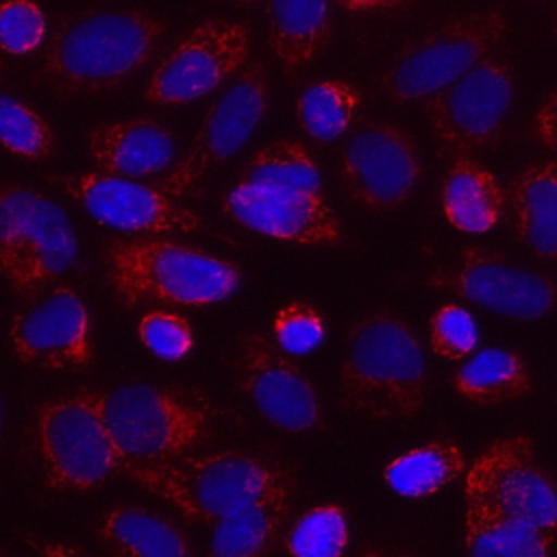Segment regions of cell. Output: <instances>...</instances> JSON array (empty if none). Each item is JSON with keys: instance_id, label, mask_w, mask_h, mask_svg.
<instances>
[{"instance_id": "cell-1", "label": "cell", "mask_w": 557, "mask_h": 557, "mask_svg": "<svg viewBox=\"0 0 557 557\" xmlns=\"http://www.w3.org/2000/svg\"><path fill=\"white\" fill-rule=\"evenodd\" d=\"M342 405L368 420H411L426 400V359L411 326L392 311L359 318L339 368Z\"/></svg>"}, {"instance_id": "cell-2", "label": "cell", "mask_w": 557, "mask_h": 557, "mask_svg": "<svg viewBox=\"0 0 557 557\" xmlns=\"http://www.w3.org/2000/svg\"><path fill=\"white\" fill-rule=\"evenodd\" d=\"M163 33V22L135 9L74 15L54 30L41 76L59 98L113 89L154 54Z\"/></svg>"}, {"instance_id": "cell-3", "label": "cell", "mask_w": 557, "mask_h": 557, "mask_svg": "<svg viewBox=\"0 0 557 557\" xmlns=\"http://www.w3.org/2000/svg\"><path fill=\"white\" fill-rule=\"evenodd\" d=\"M117 461H159L191 453L215 435L220 409L200 389L128 383L94 392Z\"/></svg>"}, {"instance_id": "cell-4", "label": "cell", "mask_w": 557, "mask_h": 557, "mask_svg": "<svg viewBox=\"0 0 557 557\" xmlns=\"http://www.w3.org/2000/svg\"><path fill=\"white\" fill-rule=\"evenodd\" d=\"M104 278L126 307L165 302L207 307L228 298L242 274L231 261L159 235L113 239L104 250Z\"/></svg>"}, {"instance_id": "cell-5", "label": "cell", "mask_w": 557, "mask_h": 557, "mask_svg": "<svg viewBox=\"0 0 557 557\" xmlns=\"http://www.w3.org/2000/svg\"><path fill=\"white\" fill-rule=\"evenodd\" d=\"M115 472L174 505L189 520L218 522L246 505L283 470L252 455L224 450L159 461H117Z\"/></svg>"}, {"instance_id": "cell-6", "label": "cell", "mask_w": 557, "mask_h": 557, "mask_svg": "<svg viewBox=\"0 0 557 557\" xmlns=\"http://www.w3.org/2000/svg\"><path fill=\"white\" fill-rule=\"evenodd\" d=\"M74 259V228L50 196L26 185L0 189V274L13 294H41Z\"/></svg>"}, {"instance_id": "cell-7", "label": "cell", "mask_w": 557, "mask_h": 557, "mask_svg": "<svg viewBox=\"0 0 557 557\" xmlns=\"http://www.w3.org/2000/svg\"><path fill=\"white\" fill-rule=\"evenodd\" d=\"M507 28L509 20L500 7L446 20L407 41L381 74L379 87L398 102L424 100L487 57Z\"/></svg>"}, {"instance_id": "cell-8", "label": "cell", "mask_w": 557, "mask_h": 557, "mask_svg": "<svg viewBox=\"0 0 557 557\" xmlns=\"http://www.w3.org/2000/svg\"><path fill=\"white\" fill-rule=\"evenodd\" d=\"M35 440L50 490H96L115 472V453L94 392L39 403Z\"/></svg>"}, {"instance_id": "cell-9", "label": "cell", "mask_w": 557, "mask_h": 557, "mask_svg": "<svg viewBox=\"0 0 557 557\" xmlns=\"http://www.w3.org/2000/svg\"><path fill=\"white\" fill-rule=\"evenodd\" d=\"M265 107L268 72L261 59H252L209 107L187 152L159 181L157 189L172 200L191 194L246 144Z\"/></svg>"}, {"instance_id": "cell-10", "label": "cell", "mask_w": 557, "mask_h": 557, "mask_svg": "<svg viewBox=\"0 0 557 557\" xmlns=\"http://www.w3.org/2000/svg\"><path fill=\"white\" fill-rule=\"evenodd\" d=\"M513 94L511 67L505 59L487 54L463 76L424 98V111L444 150L468 154L500 137Z\"/></svg>"}, {"instance_id": "cell-11", "label": "cell", "mask_w": 557, "mask_h": 557, "mask_svg": "<svg viewBox=\"0 0 557 557\" xmlns=\"http://www.w3.org/2000/svg\"><path fill=\"white\" fill-rule=\"evenodd\" d=\"M248 50L250 30L244 22H200L157 63L144 98L152 104H183L202 98L244 67Z\"/></svg>"}, {"instance_id": "cell-12", "label": "cell", "mask_w": 557, "mask_h": 557, "mask_svg": "<svg viewBox=\"0 0 557 557\" xmlns=\"http://www.w3.org/2000/svg\"><path fill=\"white\" fill-rule=\"evenodd\" d=\"M426 285L518 320L542 318L555 307V285L546 274L481 246L461 248L455 261L429 274Z\"/></svg>"}, {"instance_id": "cell-13", "label": "cell", "mask_w": 557, "mask_h": 557, "mask_svg": "<svg viewBox=\"0 0 557 557\" xmlns=\"http://www.w3.org/2000/svg\"><path fill=\"white\" fill-rule=\"evenodd\" d=\"M339 174L352 200L372 211H389L409 200L422 163L416 141L400 126L370 122L344 144Z\"/></svg>"}, {"instance_id": "cell-14", "label": "cell", "mask_w": 557, "mask_h": 557, "mask_svg": "<svg viewBox=\"0 0 557 557\" xmlns=\"http://www.w3.org/2000/svg\"><path fill=\"white\" fill-rule=\"evenodd\" d=\"M59 187L100 224L126 235L191 233L200 218L157 187L102 172L59 176Z\"/></svg>"}, {"instance_id": "cell-15", "label": "cell", "mask_w": 557, "mask_h": 557, "mask_svg": "<svg viewBox=\"0 0 557 557\" xmlns=\"http://www.w3.org/2000/svg\"><path fill=\"white\" fill-rule=\"evenodd\" d=\"M11 344L24 363L76 370L94 359L91 324L83 300L65 285L28 298L11 322Z\"/></svg>"}, {"instance_id": "cell-16", "label": "cell", "mask_w": 557, "mask_h": 557, "mask_svg": "<svg viewBox=\"0 0 557 557\" xmlns=\"http://www.w3.org/2000/svg\"><path fill=\"white\" fill-rule=\"evenodd\" d=\"M239 389L272 424L309 431L320 422V403L307 374L261 333L239 337L235 352Z\"/></svg>"}, {"instance_id": "cell-17", "label": "cell", "mask_w": 557, "mask_h": 557, "mask_svg": "<svg viewBox=\"0 0 557 557\" xmlns=\"http://www.w3.org/2000/svg\"><path fill=\"white\" fill-rule=\"evenodd\" d=\"M470 468L509 513L553 537L557 522L555 485L548 472L535 463L527 435L492 442Z\"/></svg>"}, {"instance_id": "cell-18", "label": "cell", "mask_w": 557, "mask_h": 557, "mask_svg": "<svg viewBox=\"0 0 557 557\" xmlns=\"http://www.w3.org/2000/svg\"><path fill=\"white\" fill-rule=\"evenodd\" d=\"M222 211L237 224L294 244H337L342 237L324 196L233 185L222 196Z\"/></svg>"}, {"instance_id": "cell-19", "label": "cell", "mask_w": 557, "mask_h": 557, "mask_svg": "<svg viewBox=\"0 0 557 557\" xmlns=\"http://www.w3.org/2000/svg\"><path fill=\"white\" fill-rule=\"evenodd\" d=\"M87 150L98 172L139 181L174 165L176 137L159 120L128 117L94 126Z\"/></svg>"}, {"instance_id": "cell-20", "label": "cell", "mask_w": 557, "mask_h": 557, "mask_svg": "<svg viewBox=\"0 0 557 557\" xmlns=\"http://www.w3.org/2000/svg\"><path fill=\"white\" fill-rule=\"evenodd\" d=\"M463 498L468 557H548L553 537L509 513L472 468L466 474Z\"/></svg>"}, {"instance_id": "cell-21", "label": "cell", "mask_w": 557, "mask_h": 557, "mask_svg": "<svg viewBox=\"0 0 557 557\" xmlns=\"http://www.w3.org/2000/svg\"><path fill=\"white\" fill-rule=\"evenodd\" d=\"M292 492L281 472L246 505L218 520L207 557H265L289 518Z\"/></svg>"}, {"instance_id": "cell-22", "label": "cell", "mask_w": 557, "mask_h": 557, "mask_svg": "<svg viewBox=\"0 0 557 557\" xmlns=\"http://www.w3.org/2000/svg\"><path fill=\"white\" fill-rule=\"evenodd\" d=\"M507 202L516 239L537 259L557 255V163L546 159L524 168L509 185Z\"/></svg>"}, {"instance_id": "cell-23", "label": "cell", "mask_w": 557, "mask_h": 557, "mask_svg": "<svg viewBox=\"0 0 557 557\" xmlns=\"http://www.w3.org/2000/svg\"><path fill=\"white\" fill-rule=\"evenodd\" d=\"M329 41L326 0H268V46L287 72L315 61Z\"/></svg>"}, {"instance_id": "cell-24", "label": "cell", "mask_w": 557, "mask_h": 557, "mask_svg": "<svg viewBox=\"0 0 557 557\" xmlns=\"http://www.w3.org/2000/svg\"><path fill=\"white\" fill-rule=\"evenodd\" d=\"M446 220L463 233H485L503 215L505 191L494 174L470 154H457L442 181Z\"/></svg>"}, {"instance_id": "cell-25", "label": "cell", "mask_w": 557, "mask_h": 557, "mask_svg": "<svg viewBox=\"0 0 557 557\" xmlns=\"http://www.w3.org/2000/svg\"><path fill=\"white\" fill-rule=\"evenodd\" d=\"M96 535L115 557H191L185 535L172 522L133 505L111 509Z\"/></svg>"}, {"instance_id": "cell-26", "label": "cell", "mask_w": 557, "mask_h": 557, "mask_svg": "<svg viewBox=\"0 0 557 557\" xmlns=\"http://www.w3.org/2000/svg\"><path fill=\"white\" fill-rule=\"evenodd\" d=\"M453 387L474 405H500L531 392L527 361L505 348H483L463 361L453 374Z\"/></svg>"}, {"instance_id": "cell-27", "label": "cell", "mask_w": 557, "mask_h": 557, "mask_svg": "<svg viewBox=\"0 0 557 557\" xmlns=\"http://www.w3.org/2000/svg\"><path fill=\"white\" fill-rule=\"evenodd\" d=\"M235 185L268 191L324 196L315 159L307 152L302 144L292 139L272 141L261 148L246 163Z\"/></svg>"}, {"instance_id": "cell-28", "label": "cell", "mask_w": 557, "mask_h": 557, "mask_svg": "<svg viewBox=\"0 0 557 557\" xmlns=\"http://www.w3.org/2000/svg\"><path fill=\"white\" fill-rule=\"evenodd\" d=\"M466 470L461 448L450 440H435L420 448H411L387 463L385 483L400 496H429Z\"/></svg>"}, {"instance_id": "cell-29", "label": "cell", "mask_w": 557, "mask_h": 557, "mask_svg": "<svg viewBox=\"0 0 557 557\" xmlns=\"http://www.w3.org/2000/svg\"><path fill=\"white\" fill-rule=\"evenodd\" d=\"M359 102V91L348 81L322 78L302 89L296 102V117L309 137L331 141L348 131Z\"/></svg>"}, {"instance_id": "cell-30", "label": "cell", "mask_w": 557, "mask_h": 557, "mask_svg": "<svg viewBox=\"0 0 557 557\" xmlns=\"http://www.w3.org/2000/svg\"><path fill=\"white\" fill-rule=\"evenodd\" d=\"M348 544V524L337 505H318L302 513L285 537L292 557H342Z\"/></svg>"}, {"instance_id": "cell-31", "label": "cell", "mask_w": 557, "mask_h": 557, "mask_svg": "<svg viewBox=\"0 0 557 557\" xmlns=\"http://www.w3.org/2000/svg\"><path fill=\"white\" fill-rule=\"evenodd\" d=\"M0 144L13 154L41 161L54 150V133L26 102L0 94Z\"/></svg>"}, {"instance_id": "cell-32", "label": "cell", "mask_w": 557, "mask_h": 557, "mask_svg": "<svg viewBox=\"0 0 557 557\" xmlns=\"http://www.w3.org/2000/svg\"><path fill=\"white\" fill-rule=\"evenodd\" d=\"M274 339L285 355H307L324 339V322L320 311L305 300L285 305L274 318Z\"/></svg>"}, {"instance_id": "cell-33", "label": "cell", "mask_w": 557, "mask_h": 557, "mask_svg": "<svg viewBox=\"0 0 557 557\" xmlns=\"http://www.w3.org/2000/svg\"><path fill=\"white\" fill-rule=\"evenodd\" d=\"M46 37V17L33 0L0 2V50L26 54L41 46Z\"/></svg>"}, {"instance_id": "cell-34", "label": "cell", "mask_w": 557, "mask_h": 557, "mask_svg": "<svg viewBox=\"0 0 557 557\" xmlns=\"http://www.w3.org/2000/svg\"><path fill=\"white\" fill-rule=\"evenodd\" d=\"M429 333H431L433 352L446 359L466 357L468 352L474 350L479 339L474 315L455 302L442 305L431 315Z\"/></svg>"}, {"instance_id": "cell-35", "label": "cell", "mask_w": 557, "mask_h": 557, "mask_svg": "<svg viewBox=\"0 0 557 557\" xmlns=\"http://www.w3.org/2000/svg\"><path fill=\"white\" fill-rule=\"evenodd\" d=\"M137 331L146 348L168 361L183 359L194 344L189 322L176 311H165V309L148 311L139 320Z\"/></svg>"}, {"instance_id": "cell-36", "label": "cell", "mask_w": 557, "mask_h": 557, "mask_svg": "<svg viewBox=\"0 0 557 557\" xmlns=\"http://www.w3.org/2000/svg\"><path fill=\"white\" fill-rule=\"evenodd\" d=\"M24 544L30 548V553L35 557H96L78 546L52 540V537H44V535H35V533H24L22 535Z\"/></svg>"}, {"instance_id": "cell-37", "label": "cell", "mask_w": 557, "mask_h": 557, "mask_svg": "<svg viewBox=\"0 0 557 557\" xmlns=\"http://www.w3.org/2000/svg\"><path fill=\"white\" fill-rule=\"evenodd\" d=\"M555 113H557V102H555V91H548L544 102H540L533 131L540 144H544L548 150H555Z\"/></svg>"}, {"instance_id": "cell-38", "label": "cell", "mask_w": 557, "mask_h": 557, "mask_svg": "<svg viewBox=\"0 0 557 557\" xmlns=\"http://www.w3.org/2000/svg\"><path fill=\"white\" fill-rule=\"evenodd\" d=\"M335 2L350 13H376V11L400 9L409 0H335Z\"/></svg>"}, {"instance_id": "cell-39", "label": "cell", "mask_w": 557, "mask_h": 557, "mask_svg": "<svg viewBox=\"0 0 557 557\" xmlns=\"http://www.w3.org/2000/svg\"><path fill=\"white\" fill-rule=\"evenodd\" d=\"M361 557H413V555L400 553V550H381V548H372V550H366Z\"/></svg>"}, {"instance_id": "cell-40", "label": "cell", "mask_w": 557, "mask_h": 557, "mask_svg": "<svg viewBox=\"0 0 557 557\" xmlns=\"http://www.w3.org/2000/svg\"><path fill=\"white\" fill-rule=\"evenodd\" d=\"M0 557H7V555H2V553H0Z\"/></svg>"}, {"instance_id": "cell-41", "label": "cell", "mask_w": 557, "mask_h": 557, "mask_svg": "<svg viewBox=\"0 0 557 557\" xmlns=\"http://www.w3.org/2000/svg\"><path fill=\"white\" fill-rule=\"evenodd\" d=\"M0 72H2V65H0Z\"/></svg>"}, {"instance_id": "cell-42", "label": "cell", "mask_w": 557, "mask_h": 557, "mask_svg": "<svg viewBox=\"0 0 557 557\" xmlns=\"http://www.w3.org/2000/svg\"><path fill=\"white\" fill-rule=\"evenodd\" d=\"M244 2H248V0H244Z\"/></svg>"}]
</instances>
